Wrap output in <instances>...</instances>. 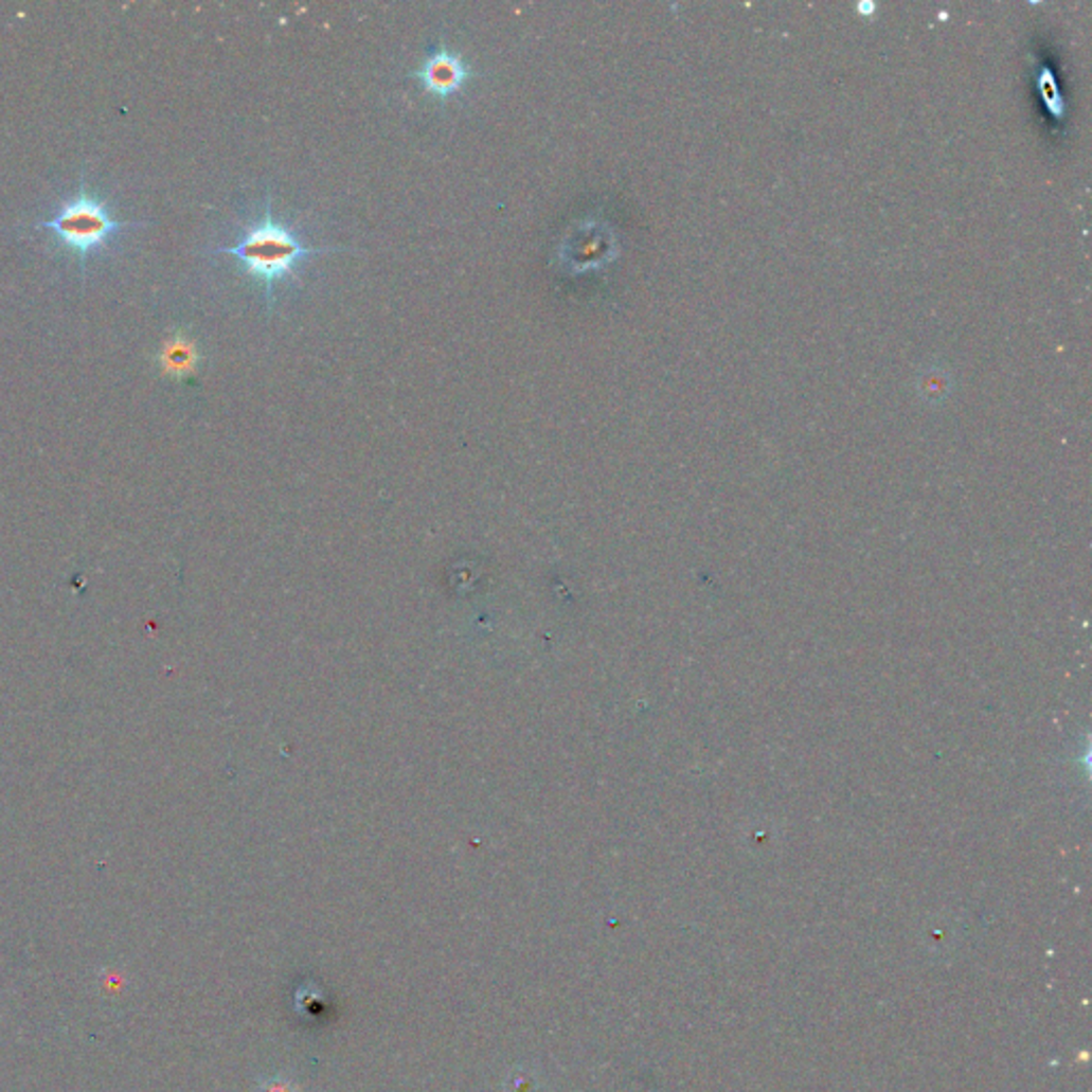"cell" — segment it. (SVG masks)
<instances>
[{
	"label": "cell",
	"instance_id": "6da1fadb",
	"mask_svg": "<svg viewBox=\"0 0 1092 1092\" xmlns=\"http://www.w3.org/2000/svg\"><path fill=\"white\" fill-rule=\"evenodd\" d=\"M344 248H309L303 246L297 233L278 222L271 214V201L267 199L263 216L246 229L235 246L218 248V254H229L241 263L246 273L261 282L265 288V303L273 309V288L280 280L294 278L297 267L307 258L323 252H340Z\"/></svg>",
	"mask_w": 1092,
	"mask_h": 1092
},
{
	"label": "cell",
	"instance_id": "7a4b0ae2",
	"mask_svg": "<svg viewBox=\"0 0 1092 1092\" xmlns=\"http://www.w3.org/2000/svg\"><path fill=\"white\" fill-rule=\"evenodd\" d=\"M41 227L52 229L58 239L79 256L84 267L92 252L105 248L115 233L130 225L118 222L99 197L82 191L75 199L62 203L58 214L41 222Z\"/></svg>",
	"mask_w": 1092,
	"mask_h": 1092
},
{
	"label": "cell",
	"instance_id": "3957f363",
	"mask_svg": "<svg viewBox=\"0 0 1092 1092\" xmlns=\"http://www.w3.org/2000/svg\"><path fill=\"white\" fill-rule=\"evenodd\" d=\"M410 77L416 79L429 96L446 103L450 96L459 94L467 82L475 79L477 73L461 54L440 46L423 60L416 71L410 73Z\"/></svg>",
	"mask_w": 1092,
	"mask_h": 1092
},
{
	"label": "cell",
	"instance_id": "277c9868",
	"mask_svg": "<svg viewBox=\"0 0 1092 1092\" xmlns=\"http://www.w3.org/2000/svg\"><path fill=\"white\" fill-rule=\"evenodd\" d=\"M201 361L197 344L184 336L176 334L172 340L165 342V346L159 353V363L165 374L174 378H189L197 372V365Z\"/></svg>",
	"mask_w": 1092,
	"mask_h": 1092
},
{
	"label": "cell",
	"instance_id": "5b68a950",
	"mask_svg": "<svg viewBox=\"0 0 1092 1092\" xmlns=\"http://www.w3.org/2000/svg\"><path fill=\"white\" fill-rule=\"evenodd\" d=\"M256 1092H301V1086L288 1075H269L258 1081Z\"/></svg>",
	"mask_w": 1092,
	"mask_h": 1092
}]
</instances>
